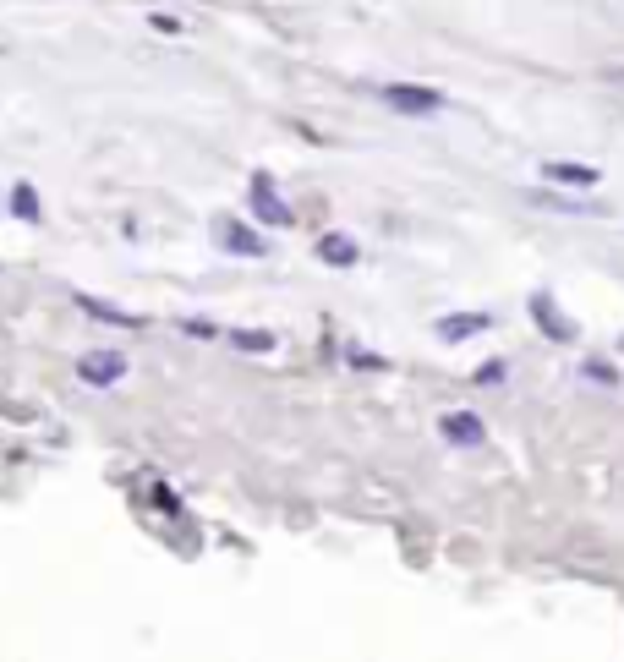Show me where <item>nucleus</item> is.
<instances>
[{
  "mask_svg": "<svg viewBox=\"0 0 624 662\" xmlns=\"http://www.w3.org/2000/svg\"><path fill=\"white\" fill-rule=\"evenodd\" d=\"M77 378L104 389V383H121L126 378V356L121 351H88L83 362H77Z\"/></svg>",
  "mask_w": 624,
  "mask_h": 662,
  "instance_id": "nucleus-3",
  "label": "nucleus"
},
{
  "mask_svg": "<svg viewBox=\"0 0 624 662\" xmlns=\"http://www.w3.org/2000/svg\"><path fill=\"white\" fill-rule=\"evenodd\" d=\"M438 427H444V438L455 449H482L488 444V427H482V416H471V411H449Z\"/></svg>",
  "mask_w": 624,
  "mask_h": 662,
  "instance_id": "nucleus-4",
  "label": "nucleus"
},
{
  "mask_svg": "<svg viewBox=\"0 0 624 662\" xmlns=\"http://www.w3.org/2000/svg\"><path fill=\"white\" fill-rule=\"evenodd\" d=\"M619 351H624V340H619Z\"/></svg>",
  "mask_w": 624,
  "mask_h": 662,
  "instance_id": "nucleus-13",
  "label": "nucleus"
},
{
  "mask_svg": "<svg viewBox=\"0 0 624 662\" xmlns=\"http://www.w3.org/2000/svg\"><path fill=\"white\" fill-rule=\"evenodd\" d=\"M230 340H236L241 351H274V334H263V329H236Z\"/></svg>",
  "mask_w": 624,
  "mask_h": 662,
  "instance_id": "nucleus-11",
  "label": "nucleus"
},
{
  "mask_svg": "<svg viewBox=\"0 0 624 662\" xmlns=\"http://www.w3.org/2000/svg\"><path fill=\"white\" fill-rule=\"evenodd\" d=\"M493 318L488 312H455V318H438V340H471V334H488Z\"/></svg>",
  "mask_w": 624,
  "mask_h": 662,
  "instance_id": "nucleus-6",
  "label": "nucleus"
},
{
  "mask_svg": "<svg viewBox=\"0 0 624 662\" xmlns=\"http://www.w3.org/2000/svg\"><path fill=\"white\" fill-rule=\"evenodd\" d=\"M526 307H531V318H537V329L548 334V340H559V345H570V340H575V318H564L559 301H553L548 290H537V296H531Z\"/></svg>",
  "mask_w": 624,
  "mask_h": 662,
  "instance_id": "nucleus-2",
  "label": "nucleus"
},
{
  "mask_svg": "<svg viewBox=\"0 0 624 662\" xmlns=\"http://www.w3.org/2000/svg\"><path fill=\"white\" fill-rule=\"evenodd\" d=\"M318 258L334 263V269H351V263L362 258V247H356L351 236H323V241H318Z\"/></svg>",
  "mask_w": 624,
  "mask_h": 662,
  "instance_id": "nucleus-8",
  "label": "nucleus"
},
{
  "mask_svg": "<svg viewBox=\"0 0 624 662\" xmlns=\"http://www.w3.org/2000/svg\"><path fill=\"white\" fill-rule=\"evenodd\" d=\"M542 176L564 181V187H597V170L592 165H570V159H553V165H542Z\"/></svg>",
  "mask_w": 624,
  "mask_h": 662,
  "instance_id": "nucleus-7",
  "label": "nucleus"
},
{
  "mask_svg": "<svg viewBox=\"0 0 624 662\" xmlns=\"http://www.w3.org/2000/svg\"><path fill=\"white\" fill-rule=\"evenodd\" d=\"M504 378H510V367H504V362H482L477 373H471V383H477V389H499Z\"/></svg>",
  "mask_w": 624,
  "mask_h": 662,
  "instance_id": "nucleus-10",
  "label": "nucleus"
},
{
  "mask_svg": "<svg viewBox=\"0 0 624 662\" xmlns=\"http://www.w3.org/2000/svg\"><path fill=\"white\" fill-rule=\"evenodd\" d=\"M581 378H592V383H603V389H614V383H619V373H614V362H597V356H592V362H586V367H581Z\"/></svg>",
  "mask_w": 624,
  "mask_h": 662,
  "instance_id": "nucleus-12",
  "label": "nucleus"
},
{
  "mask_svg": "<svg viewBox=\"0 0 624 662\" xmlns=\"http://www.w3.org/2000/svg\"><path fill=\"white\" fill-rule=\"evenodd\" d=\"M384 104L400 115H438L444 110V94H438V88H416V83H389Z\"/></svg>",
  "mask_w": 624,
  "mask_h": 662,
  "instance_id": "nucleus-1",
  "label": "nucleus"
},
{
  "mask_svg": "<svg viewBox=\"0 0 624 662\" xmlns=\"http://www.w3.org/2000/svg\"><path fill=\"white\" fill-rule=\"evenodd\" d=\"M252 214H258L263 225H291V208H285V197L274 192L269 176H252Z\"/></svg>",
  "mask_w": 624,
  "mask_h": 662,
  "instance_id": "nucleus-5",
  "label": "nucleus"
},
{
  "mask_svg": "<svg viewBox=\"0 0 624 662\" xmlns=\"http://www.w3.org/2000/svg\"><path fill=\"white\" fill-rule=\"evenodd\" d=\"M219 241H225L230 252H241V258H263V241L252 236L247 225H219Z\"/></svg>",
  "mask_w": 624,
  "mask_h": 662,
  "instance_id": "nucleus-9",
  "label": "nucleus"
}]
</instances>
